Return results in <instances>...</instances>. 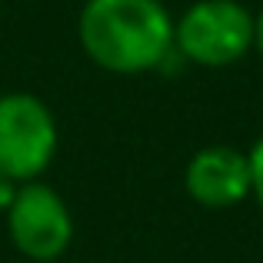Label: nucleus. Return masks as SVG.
Here are the masks:
<instances>
[{
    "instance_id": "1",
    "label": "nucleus",
    "mask_w": 263,
    "mask_h": 263,
    "mask_svg": "<svg viewBox=\"0 0 263 263\" xmlns=\"http://www.w3.org/2000/svg\"><path fill=\"white\" fill-rule=\"evenodd\" d=\"M80 47L110 73H150L174 57V17L163 0H87L77 17Z\"/></svg>"
},
{
    "instance_id": "2",
    "label": "nucleus",
    "mask_w": 263,
    "mask_h": 263,
    "mask_svg": "<svg viewBox=\"0 0 263 263\" xmlns=\"http://www.w3.org/2000/svg\"><path fill=\"white\" fill-rule=\"evenodd\" d=\"M174 50L193 67H233L253 50V13L240 0H197L174 20Z\"/></svg>"
},
{
    "instance_id": "3",
    "label": "nucleus",
    "mask_w": 263,
    "mask_h": 263,
    "mask_svg": "<svg viewBox=\"0 0 263 263\" xmlns=\"http://www.w3.org/2000/svg\"><path fill=\"white\" fill-rule=\"evenodd\" d=\"M57 117L37 93H0V174L30 183L57 157Z\"/></svg>"
},
{
    "instance_id": "4",
    "label": "nucleus",
    "mask_w": 263,
    "mask_h": 263,
    "mask_svg": "<svg viewBox=\"0 0 263 263\" xmlns=\"http://www.w3.org/2000/svg\"><path fill=\"white\" fill-rule=\"evenodd\" d=\"M7 233L24 257L50 263L64 257L73 240V217L53 186L30 180L17 186V197L7 206Z\"/></svg>"
},
{
    "instance_id": "5",
    "label": "nucleus",
    "mask_w": 263,
    "mask_h": 263,
    "mask_svg": "<svg viewBox=\"0 0 263 263\" xmlns=\"http://www.w3.org/2000/svg\"><path fill=\"white\" fill-rule=\"evenodd\" d=\"M183 186L193 203L206 210H227L250 197V157L227 143L197 150L183 170Z\"/></svg>"
},
{
    "instance_id": "6",
    "label": "nucleus",
    "mask_w": 263,
    "mask_h": 263,
    "mask_svg": "<svg viewBox=\"0 0 263 263\" xmlns=\"http://www.w3.org/2000/svg\"><path fill=\"white\" fill-rule=\"evenodd\" d=\"M247 157H250V197L257 200L260 210H263V137L253 143V150Z\"/></svg>"
},
{
    "instance_id": "7",
    "label": "nucleus",
    "mask_w": 263,
    "mask_h": 263,
    "mask_svg": "<svg viewBox=\"0 0 263 263\" xmlns=\"http://www.w3.org/2000/svg\"><path fill=\"white\" fill-rule=\"evenodd\" d=\"M17 180H10L7 174H0V213H7V206L13 203V197H17Z\"/></svg>"
},
{
    "instance_id": "8",
    "label": "nucleus",
    "mask_w": 263,
    "mask_h": 263,
    "mask_svg": "<svg viewBox=\"0 0 263 263\" xmlns=\"http://www.w3.org/2000/svg\"><path fill=\"white\" fill-rule=\"evenodd\" d=\"M253 50H257L260 60H263V10L253 13Z\"/></svg>"
}]
</instances>
